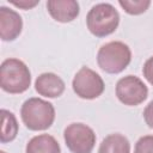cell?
Returning <instances> with one entry per match:
<instances>
[{
	"label": "cell",
	"mask_w": 153,
	"mask_h": 153,
	"mask_svg": "<svg viewBox=\"0 0 153 153\" xmlns=\"http://www.w3.org/2000/svg\"><path fill=\"white\" fill-rule=\"evenodd\" d=\"M20 117L30 130H45L55 120L54 105L42 98L32 97L26 99L20 109Z\"/></svg>",
	"instance_id": "cell-1"
},
{
	"label": "cell",
	"mask_w": 153,
	"mask_h": 153,
	"mask_svg": "<svg viewBox=\"0 0 153 153\" xmlns=\"http://www.w3.org/2000/svg\"><path fill=\"white\" fill-rule=\"evenodd\" d=\"M31 84L29 67L19 59L10 57L0 66V86L5 92L16 94L25 92Z\"/></svg>",
	"instance_id": "cell-2"
},
{
	"label": "cell",
	"mask_w": 153,
	"mask_h": 153,
	"mask_svg": "<svg viewBox=\"0 0 153 153\" xmlns=\"http://www.w3.org/2000/svg\"><path fill=\"white\" fill-rule=\"evenodd\" d=\"M131 61L130 48L121 41H111L103 44L97 53V63L109 74L121 73Z\"/></svg>",
	"instance_id": "cell-3"
},
{
	"label": "cell",
	"mask_w": 153,
	"mask_h": 153,
	"mask_svg": "<svg viewBox=\"0 0 153 153\" xmlns=\"http://www.w3.org/2000/svg\"><path fill=\"white\" fill-rule=\"evenodd\" d=\"M120 24V14L117 10L108 2L94 5L86 16V25L88 31L96 37H105L115 32Z\"/></svg>",
	"instance_id": "cell-4"
},
{
	"label": "cell",
	"mask_w": 153,
	"mask_h": 153,
	"mask_svg": "<svg viewBox=\"0 0 153 153\" xmlns=\"http://www.w3.org/2000/svg\"><path fill=\"white\" fill-rule=\"evenodd\" d=\"M63 139L72 153H91L96 143L93 129L84 123H71L63 130Z\"/></svg>",
	"instance_id": "cell-5"
},
{
	"label": "cell",
	"mask_w": 153,
	"mask_h": 153,
	"mask_svg": "<svg viewBox=\"0 0 153 153\" xmlns=\"http://www.w3.org/2000/svg\"><path fill=\"white\" fill-rule=\"evenodd\" d=\"M72 87L78 97L82 99H94L104 92L105 85L98 73L84 66L74 75Z\"/></svg>",
	"instance_id": "cell-6"
},
{
	"label": "cell",
	"mask_w": 153,
	"mask_h": 153,
	"mask_svg": "<svg viewBox=\"0 0 153 153\" xmlns=\"http://www.w3.org/2000/svg\"><path fill=\"white\" fill-rule=\"evenodd\" d=\"M116 96L121 103L128 106L141 104L148 96V88L135 75H126L116 84Z\"/></svg>",
	"instance_id": "cell-7"
},
{
	"label": "cell",
	"mask_w": 153,
	"mask_h": 153,
	"mask_svg": "<svg viewBox=\"0 0 153 153\" xmlns=\"http://www.w3.org/2000/svg\"><path fill=\"white\" fill-rule=\"evenodd\" d=\"M23 29V19L18 12L6 6L0 7V36L5 42L16 39Z\"/></svg>",
	"instance_id": "cell-8"
},
{
	"label": "cell",
	"mask_w": 153,
	"mask_h": 153,
	"mask_svg": "<svg viewBox=\"0 0 153 153\" xmlns=\"http://www.w3.org/2000/svg\"><path fill=\"white\" fill-rule=\"evenodd\" d=\"M65 81L55 73H42L35 81V90L38 94L47 98L60 97L65 91Z\"/></svg>",
	"instance_id": "cell-9"
},
{
	"label": "cell",
	"mask_w": 153,
	"mask_h": 153,
	"mask_svg": "<svg viewBox=\"0 0 153 153\" xmlns=\"http://www.w3.org/2000/svg\"><path fill=\"white\" fill-rule=\"evenodd\" d=\"M47 8L53 19L60 23H69L79 16V4L74 0H49Z\"/></svg>",
	"instance_id": "cell-10"
},
{
	"label": "cell",
	"mask_w": 153,
	"mask_h": 153,
	"mask_svg": "<svg viewBox=\"0 0 153 153\" xmlns=\"http://www.w3.org/2000/svg\"><path fill=\"white\" fill-rule=\"evenodd\" d=\"M26 153H61L56 139L49 134L36 135L26 143Z\"/></svg>",
	"instance_id": "cell-11"
},
{
	"label": "cell",
	"mask_w": 153,
	"mask_h": 153,
	"mask_svg": "<svg viewBox=\"0 0 153 153\" xmlns=\"http://www.w3.org/2000/svg\"><path fill=\"white\" fill-rule=\"evenodd\" d=\"M98 153H130L129 140L120 133L110 134L103 139Z\"/></svg>",
	"instance_id": "cell-12"
},
{
	"label": "cell",
	"mask_w": 153,
	"mask_h": 153,
	"mask_svg": "<svg viewBox=\"0 0 153 153\" xmlns=\"http://www.w3.org/2000/svg\"><path fill=\"white\" fill-rule=\"evenodd\" d=\"M1 134H0V140L2 143L10 142L16 139L18 134V122L13 112L2 109L1 110Z\"/></svg>",
	"instance_id": "cell-13"
},
{
	"label": "cell",
	"mask_w": 153,
	"mask_h": 153,
	"mask_svg": "<svg viewBox=\"0 0 153 153\" xmlns=\"http://www.w3.org/2000/svg\"><path fill=\"white\" fill-rule=\"evenodd\" d=\"M118 4L128 14L137 16L147 11V8L151 5V1L149 0H120Z\"/></svg>",
	"instance_id": "cell-14"
},
{
	"label": "cell",
	"mask_w": 153,
	"mask_h": 153,
	"mask_svg": "<svg viewBox=\"0 0 153 153\" xmlns=\"http://www.w3.org/2000/svg\"><path fill=\"white\" fill-rule=\"evenodd\" d=\"M134 153H153V135H145L135 143Z\"/></svg>",
	"instance_id": "cell-15"
},
{
	"label": "cell",
	"mask_w": 153,
	"mask_h": 153,
	"mask_svg": "<svg viewBox=\"0 0 153 153\" xmlns=\"http://www.w3.org/2000/svg\"><path fill=\"white\" fill-rule=\"evenodd\" d=\"M142 73H143V76L145 79L151 84L153 85V56H151L143 65L142 67Z\"/></svg>",
	"instance_id": "cell-16"
},
{
	"label": "cell",
	"mask_w": 153,
	"mask_h": 153,
	"mask_svg": "<svg viewBox=\"0 0 153 153\" xmlns=\"http://www.w3.org/2000/svg\"><path fill=\"white\" fill-rule=\"evenodd\" d=\"M143 120L146 124L153 129V100L148 103V105L143 110Z\"/></svg>",
	"instance_id": "cell-17"
},
{
	"label": "cell",
	"mask_w": 153,
	"mask_h": 153,
	"mask_svg": "<svg viewBox=\"0 0 153 153\" xmlns=\"http://www.w3.org/2000/svg\"><path fill=\"white\" fill-rule=\"evenodd\" d=\"M10 2H11L12 5H14V6L19 7V8H23V10H29V8L35 7V6H36V5L39 2V0H33V1H31V0H19V1L11 0Z\"/></svg>",
	"instance_id": "cell-18"
},
{
	"label": "cell",
	"mask_w": 153,
	"mask_h": 153,
	"mask_svg": "<svg viewBox=\"0 0 153 153\" xmlns=\"http://www.w3.org/2000/svg\"><path fill=\"white\" fill-rule=\"evenodd\" d=\"M0 153H6V152H4V151H1V152H0Z\"/></svg>",
	"instance_id": "cell-19"
}]
</instances>
